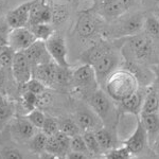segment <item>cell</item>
Returning <instances> with one entry per match:
<instances>
[{"label":"cell","instance_id":"1","mask_svg":"<svg viewBox=\"0 0 159 159\" xmlns=\"http://www.w3.org/2000/svg\"><path fill=\"white\" fill-rule=\"evenodd\" d=\"M103 86L106 93L119 103L139 90V81L129 69L118 68L108 76Z\"/></svg>","mask_w":159,"mask_h":159},{"label":"cell","instance_id":"2","mask_svg":"<svg viewBox=\"0 0 159 159\" xmlns=\"http://www.w3.org/2000/svg\"><path fill=\"white\" fill-rule=\"evenodd\" d=\"M110 22L111 24L107 27L106 31L103 30L104 33H106L108 37L121 39V38L129 37L140 33L143 30L144 16L139 13H136V14L126 17H123L122 15Z\"/></svg>","mask_w":159,"mask_h":159},{"label":"cell","instance_id":"3","mask_svg":"<svg viewBox=\"0 0 159 159\" xmlns=\"http://www.w3.org/2000/svg\"><path fill=\"white\" fill-rule=\"evenodd\" d=\"M88 102L89 107L100 117L104 125H107V123L114 124V121L118 120V106L114 104L115 101L101 87L88 97Z\"/></svg>","mask_w":159,"mask_h":159},{"label":"cell","instance_id":"4","mask_svg":"<svg viewBox=\"0 0 159 159\" xmlns=\"http://www.w3.org/2000/svg\"><path fill=\"white\" fill-rule=\"evenodd\" d=\"M123 48L125 54L129 55L135 61H143L150 57L153 53V39L145 33H138L129 37H124Z\"/></svg>","mask_w":159,"mask_h":159},{"label":"cell","instance_id":"5","mask_svg":"<svg viewBox=\"0 0 159 159\" xmlns=\"http://www.w3.org/2000/svg\"><path fill=\"white\" fill-rule=\"evenodd\" d=\"M72 84L87 98L101 87L97 79L96 71L89 64H82L72 71Z\"/></svg>","mask_w":159,"mask_h":159},{"label":"cell","instance_id":"6","mask_svg":"<svg viewBox=\"0 0 159 159\" xmlns=\"http://www.w3.org/2000/svg\"><path fill=\"white\" fill-rule=\"evenodd\" d=\"M101 17H99L90 9L86 10L79 15L73 32L82 39H88L96 36L99 31L103 30L101 27Z\"/></svg>","mask_w":159,"mask_h":159},{"label":"cell","instance_id":"7","mask_svg":"<svg viewBox=\"0 0 159 159\" xmlns=\"http://www.w3.org/2000/svg\"><path fill=\"white\" fill-rule=\"evenodd\" d=\"M120 56L112 48L104 53L96 63L92 65L97 74V79L100 86H103L108 76L119 68Z\"/></svg>","mask_w":159,"mask_h":159},{"label":"cell","instance_id":"8","mask_svg":"<svg viewBox=\"0 0 159 159\" xmlns=\"http://www.w3.org/2000/svg\"><path fill=\"white\" fill-rule=\"evenodd\" d=\"M47 50L56 65L61 67H70L68 61V49L67 43L64 36L60 33H54L49 39L46 42Z\"/></svg>","mask_w":159,"mask_h":159},{"label":"cell","instance_id":"9","mask_svg":"<svg viewBox=\"0 0 159 159\" xmlns=\"http://www.w3.org/2000/svg\"><path fill=\"white\" fill-rule=\"evenodd\" d=\"M7 36L9 47H11L16 53L24 52L33 43H35L37 40L35 38L34 34L31 32V30L28 27L11 29Z\"/></svg>","mask_w":159,"mask_h":159},{"label":"cell","instance_id":"10","mask_svg":"<svg viewBox=\"0 0 159 159\" xmlns=\"http://www.w3.org/2000/svg\"><path fill=\"white\" fill-rule=\"evenodd\" d=\"M90 10L108 22L126 13L123 10L119 0H94L93 6L90 7Z\"/></svg>","mask_w":159,"mask_h":159},{"label":"cell","instance_id":"11","mask_svg":"<svg viewBox=\"0 0 159 159\" xmlns=\"http://www.w3.org/2000/svg\"><path fill=\"white\" fill-rule=\"evenodd\" d=\"M34 0H29L20 3L16 7L10 10L6 15V21L11 29L14 28L28 27L30 19V13Z\"/></svg>","mask_w":159,"mask_h":159},{"label":"cell","instance_id":"12","mask_svg":"<svg viewBox=\"0 0 159 159\" xmlns=\"http://www.w3.org/2000/svg\"><path fill=\"white\" fill-rule=\"evenodd\" d=\"M148 134L147 129H145L144 125L141 122V120L138 118L137 125H136L135 130L122 144L124 145L133 155L137 156V155H139L140 153L143 152V150H144L148 144Z\"/></svg>","mask_w":159,"mask_h":159},{"label":"cell","instance_id":"13","mask_svg":"<svg viewBox=\"0 0 159 159\" xmlns=\"http://www.w3.org/2000/svg\"><path fill=\"white\" fill-rule=\"evenodd\" d=\"M11 69L14 80L19 85H24L33 78V67L25 52H17L15 54Z\"/></svg>","mask_w":159,"mask_h":159},{"label":"cell","instance_id":"14","mask_svg":"<svg viewBox=\"0 0 159 159\" xmlns=\"http://www.w3.org/2000/svg\"><path fill=\"white\" fill-rule=\"evenodd\" d=\"M37 132L38 129L29 121L27 117H18L12 122V136L18 142H29Z\"/></svg>","mask_w":159,"mask_h":159},{"label":"cell","instance_id":"15","mask_svg":"<svg viewBox=\"0 0 159 159\" xmlns=\"http://www.w3.org/2000/svg\"><path fill=\"white\" fill-rule=\"evenodd\" d=\"M74 120L78 123L82 133L97 130L103 126V122L100 117L91 108H82L79 109L74 115Z\"/></svg>","mask_w":159,"mask_h":159},{"label":"cell","instance_id":"16","mask_svg":"<svg viewBox=\"0 0 159 159\" xmlns=\"http://www.w3.org/2000/svg\"><path fill=\"white\" fill-rule=\"evenodd\" d=\"M36 24H52V6L49 0H34L33 2L28 25Z\"/></svg>","mask_w":159,"mask_h":159},{"label":"cell","instance_id":"17","mask_svg":"<svg viewBox=\"0 0 159 159\" xmlns=\"http://www.w3.org/2000/svg\"><path fill=\"white\" fill-rule=\"evenodd\" d=\"M24 52L32 67L43 65V64H47L52 61L47 50L46 42H42V40H36L35 43H33Z\"/></svg>","mask_w":159,"mask_h":159},{"label":"cell","instance_id":"18","mask_svg":"<svg viewBox=\"0 0 159 159\" xmlns=\"http://www.w3.org/2000/svg\"><path fill=\"white\" fill-rule=\"evenodd\" d=\"M143 98H144V91L141 92L140 90H138L137 92H135L129 98L117 103L119 112L134 115V116L138 118L141 114V109H142Z\"/></svg>","mask_w":159,"mask_h":159},{"label":"cell","instance_id":"19","mask_svg":"<svg viewBox=\"0 0 159 159\" xmlns=\"http://www.w3.org/2000/svg\"><path fill=\"white\" fill-rule=\"evenodd\" d=\"M56 64L53 61H49L43 65L33 67V78L40 81L43 85L49 88L55 85V72H56Z\"/></svg>","mask_w":159,"mask_h":159},{"label":"cell","instance_id":"20","mask_svg":"<svg viewBox=\"0 0 159 159\" xmlns=\"http://www.w3.org/2000/svg\"><path fill=\"white\" fill-rule=\"evenodd\" d=\"M141 112H159L158 91L155 79L147 87V89L144 91V98H143Z\"/></svg>","mask_w":159,"mask_h":159},{"label":"cell","instance_id":"21","mask_svg":"<svg viewBox=\"0 0 159 159\" xmlns=\"http://www.w3.org/2000/svg\"><path fill=\"white\" fill-rule=\"evenodd\" d=\"M110 48L111 47H110L106 42H100V43H94V45H92L91 47L86 49L81 54L82 63L89 64V65L92 66L106 51H108Z\"/></svg>","mask_w":159,"mask_h":159},{"label":"cell","instance_id":"22","mask_svg":"<svg viewBox=\"0 0 159 159\" xmlns=\"http://www.w3.org/2000/svg\"><path fill=\"white\" fill-rule=\"evenodd\" d=\"M94 133H96V137L99 141L102 151L107 152V151L117 147V137L115 130L111 127H107L103 125L100 129L94 130Z\"/></svg>","mask_w":159,"mask_h":159},{"label":"cell","instance_id":"23","mask_svg":"<svg viewBox=\"0 0 159 159\" xmlns=\"http://www.w3.org/2000/svg\"><path fill=\"white\" fill-rule=\"evenodd\" d=\"M16 107L14 103L6 98L0 100V132L4 129L7 124H9L14 118Z\"/></svg>","mask_w":159,"mask_h":159},{"label":"cell","instance_id":"24","mask_svg":"<svg viewBox=\"0 0 159 159\" xmlns=\"http://www.w3.org/2000/svg\"><path fill=\"white\" fill-rule=\"evenodd\" d=\"M138 118L144 125L148 135L154 136L159 132V112H141Z\"/></svg>","mask_w":159,"mask_h":159},{"label":"cell","instance_id":"25","mask_svg":"<svg viewBox=\"0 0 159 159\" xmlns=\"http://www.w3.org/2000/svg\"><path fill=\"white\" fill-rule=\"evenodd\" d=\"M28 28L34 34L35 38L37 40H42V42H47L55 33L52 24H36L28 25Z\"/></svg>","mask_w":159,"mask_h":159},{"label":"cell","instance_id":"26","mask_svg":"<svg viewBox=\"0 0 159 159\" xmlns=\"http://www.w3.org/2000/svg\"><path fill=\"white\" fill-rule=\"evenodd\" d=\"M65 2L56 1L51 3L52 6V24L53 25H63L69 17V10L65 6Z\"/></svg>","mask_w":159,"mask_h":159},{"label":"cell","instance_id":"27","mask_svg":"<svg viewBox=\"0 0 159 159\" xmlns=\"http://www.w3.org/2000/svg\"><path fill=\"white\" fill-rule=\"evenodd\" d=\"M47 140L48 136L39 129V132H37L29 141V147L31 152H33L34 154H38V155L43 153L46 151Z\"/></svg>","mask_w":159,"mask_h":159},{"label":"cell","instance_id":"28","mask_svg":"<svg viewBox=\"0 0 159 159\" xmlns=\"http://www.w3.org/2000/svg\"><path fill=\"white\" fill-rule=\"evenodd\" d=\"M144 33L151 38L159 39V21L153 14H150L144 17L143 30Z\"/></svg>","mask_w":159,"mask_h":159},{"label":"cell","instance_id":"29","mask_svg":"<svg viewBox=\"0 0 159 159\" xmlns=\"http://www.w3.org/2000/svg\"><path fill=\"white\" fill-rule=\"evenodd\" d=\"M83 138H84V140H85L87 148H88V151L91 156L101 155L102 148L100 147V143L96 137V133H94L93 130H90V132H84Z\"/></svg>","mask_w":159,"mask_h":159},{"label":"cell","instance_id":"30","mask_svg":"<svg viewBox=\"0 0 159 159\" xmlns=\"http://www.w3.org/2000/svg\"><path fill=\"white\" fill-rule=\"evenodd\" d=\"M58 125H60L61 132L65 133L70 137L78 134H82V130L79 127L78 123L72 118H64L61 120H58Z\"/></svg>","mask_w":159,"mask_h":159},{"label":"cell","instance_id":"31","mask_svg":"<svg viewBox=\"0 0 159 159\" xmlns=\"http://www.w3.org/2000/svg\"><path fill=\"white\" fill-rule=\"evenodd\" d=\"M70 83H72V71L70 70V67H61L56 66L55 72V85L57 86H67Z\"/></svg>","mask_w":159,"mask_h":159},{"label":"cell","instance_id":"32","mask_svg":"<svg viewBox=\"0 0 159 159\" xmlns=\"http://www.w3.org/2000/svg\"><path fill=\"white\" fill-rule=\"evenodd\" d=\"M103 157L122 159V158H133V157H135V156L122 144L121 147H116V148H111V150L107 151V152H105Z\"/></svg>","mask_w":159,"mask_h":159},{"label":"cell","instance_id":"33","mask_svg":"<svg viewBox=\"0 0 159 159\" xmlns=\"http://www.w3.org/2000/svg\"><path fill=\"white\" fill-rule=\"evenodd\" d=\"M40 130L45 133L47 136H52L56 134L60 130L58 120L52 116H46L45 122H43V125L42 129H40Z\"/></svg>","mask_w":159,"mask_h":159},{"label":"cell","instance_id":"34","mask_svg":"<svg viewBox=\"0 0 159 159\" xmlns=\"http://www.w3.org/2000/svg\"><path fill=\"white\" fill-rule=\"evenodd\" d=\"M25 117L29 119V121L34 125L35 127H37L38 129H40L43 125V122H45L46 119V115L43 114V110L38 109L35 107L34 109H32L30 112H28L25 115Z\"/></svg>","mask_w":159,"mask_h":159},{"label":"cell","instance_id":"35","mask_svg":"<svg viewBox=\"0 0 159 159\" xmlns=\"http://www.w3.org/2000/svg\"><path fill=\"white\" fill-rule=\"evenodd\" d=\"M70 147L72 151H76V152H81V153L86 154V155H88V156H91L88 148H87L85 140H84V138H83V134H78V135L72 136L70 140Z\"/></svg>","mask_w":159,"mask_h":159},{"label":"cell","instance_id":"36","mask_svg":"<svg viewBox=\"0 0 159 159\" xmlns=\"http://www.w3.org/2000/svg\"><path fill=\"white\" fill-rule=\"evenodd\" d=\"M21 86L25 88V91H31V92H33V93L37 94V96L43 93V92L45 90H47V88H48L47 86L43 85L42 82L38 81V80L35 78H32L30 81H28L27 83Z\"/></svg>","mask_w":159,"mask_h":159},{"label":"cell","instance_id":"37","mask_svg":"<svg viewBox=\"0 0 159 159\" xmlns=\"http://www.w3.org/2000/svg\"><path fill=\"white\" fill-rule=\"evenodd\" d=\"M16 54L14 50L11 47L7 46L0 52V61L2 64V67L4 68H12V64L14 61V56Z\"/></svg>","mask_w":159,"mask_h":159},{"label":"cell","instance_id":"38","mask_svg":"<svg viewBox=\"0 0 159 159\" xmlns=\"http://www.w3.org/2000/svg\"><path fill=\"white\" fill-rule=\"evenodd\" d=\"M1 157L2 158H11V159H19V158H22V154L19 152L17 148H7L4 150H2L1 152Z\"/></svg>","mask_w":159,"mask_h":159},{"label":"cell","instance_id":"39","mask_svg":"<svg viewBox=\"0 0 159 159\" xmlns=\"http://www.w3.org/2000/svg\"><path fill=\"white\" fill-rule=\"evenodd\" d=\"M90 156L86 155L84 153H81V152H76V151H72L71 150L67 155H66V158H71V159H85V158H89Z\"/></svg>","mask_w":159,"mask_h":159},{"label":"cell","instance_id":"40","mask_svg":"<svg viewBox=\"0 0 159 159\" xmlns=\"http://www.w3.org/2000/svg\"><path fill=\"white\" fill-rule=\"evenodd\" d=\"M119 1H120V3H121L123 10H124L125 12H127L137 3L138 0H119Z\"/></svg>","mask_w":159,"mask_h":159},{"label":"cell","instance_id":"41","mask_svg":"<svg viewBox=\"0 0 159 159\" xmlns=\"http://www.w3.org/2000/svg\"><path fill=\"white\" fill-rule=\"evenodd\" d=\"M152 148H153L154 153H155L157 156H159V132L156 134V137H155V139H154Z\"/></svg>","mask_w":159,"mask_h":159},{"label":"cell","instance_id":"42","mask_svg":"<svg viewBox=\"0 0 159 159\" xmlns=\"http://www.w3.org/2000/svg\"><path fill=\"white\" fill-rule=\"evenodd\" d=\"M7 46H9V43H7V36H6V35H3V34H0V52H1L4 48H7Z\"/></svg>","mask_w":159,"mask_h":159},{"label":"cell","instance_id":"43","mask_svg":"<svg viewBox=\"0 0 159 159\" xmlns=\"http://www.w3.org/2000/svg\"><path fill=\"white\" fill-rule=\"evenodd\" d=\"M4 82H6V72H4V69H0V87L3 86Z\"/></svg>","mask_w":159,"mask_h":159},{"label":"cell","instance_id":"44","mask_svg":"<svg viewBox=\"0 0 159 159\" xmlns=\"http://www.w3.org/2000/svg\"><path fill=\"white\" fill-rule=\"evenodd\" d=\"M155 82L157 85V91H158V100H159V69L155 71Z\"/></svg>","mask_w":159,"mask_h":159},{"label":"cell","instance_id":"45","mask_svg":"<svg viewBox=\"0 0 159 159\" xmlns=\"http://www.w3.org/2000/svg\"><path fill=\"white\" fill-rule=\"evenodd\" d=\"M152 14L154 15V16L156 17V18H157V20L159 21V7H157V9H156V10H154Z\"/></svg>","mask_w":159,"mask_h":159},{"label":"cell","instance_id":"46","mask_svg":"<svg viewBox=\"0 0 159 159\" xmlns=\"http://www.w3.org/2000/svg\"><path fill=\"white\" fill-rule=\"evenodd\" d=\"M3 7H4V2H3V0H0V12L3 10Z\"/></svg>","mask_w":159,"mask_h":159},{"label":"cell","instance_id":"47","mask_svg":"<svg viewBox=\"0 0 159 159\" xmlns=\"http://www.w3.org/2000/svg\"><path fill=\"white\" fill-rule=\"evenodd\" d=\"M56 1H60V2H69V1H72V0H56Z\"/></svg>","mask_w":159,"mask_h":159},{"label":"cell","instance_id":"48","mask_svg":"<svg viewBox=\"0 0 159 159\" xmlns=\"http://www.w3.org/2000/svg\"><path fill=\"white\" fill-rule=\"evenodd\" d=\"M3 67H2V64H1V61H0V69H2Z\"/></svg>","mask_w":159,"mask_h":159},{"label":"cell","instance_id":"49","mask_svg":"<svg viewBox=\"0 0 159 159\" xmlns=\"http://www.w3.org/2000/svg\"><path fill=\"white\" fill-rule=\"evenodd\" d=\"M154 2H157V3H159V0H153Z\"/></svg>","mask_w":159,"mask_h":159},{"label":"cell","instance_id":"50","mask_svg":"<svg viewBox=\"0 0 159 159\" xmlns=\"http://www.w3.org/2000/svg\"><path fill=\"white\" fill-rule=\"evenodd\" d=\"M2 98H3V97H2V96H1V94H0V100H1Z\"/></svg>","mask_w":159,"mask_h":159},{"label":"cell","instance_id":"51","mask_svg":"<svg viewBox=\"0 0 159 159\" xmlns=\"http://www.w3.org/2000/svg\"><path fill=\"white\" fill-rule=\"evenodd\" d=\"M75 1H84V0H75Z\"/></svg>","mask_w":159,"mask_h":159},{"label":"cell","instance_id":"52","mask_svg":"<svg viewBox=\"0 0 159 159\" xmlns=\"http://www.w3.org/2000/svg\"><path fill=\"white\" fill-rule=\"evenodd\" d=\"M42 1H48V0H42Z\"/></svg>","mask_w":159,"mask_h":159}]
</instances>
